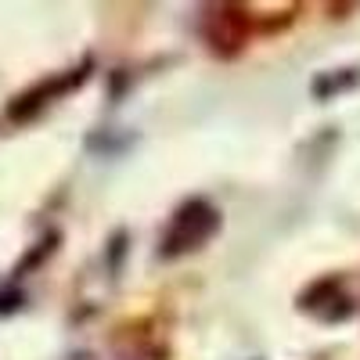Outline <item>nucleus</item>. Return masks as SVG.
<instances>
[{"label":"nucleus","instance_id":"f257e3e1","mask_svg":"<svg viewBox=\"0 0 360 360\" xmlns=\"http://www.w3.org/2000/svg\"><path fill=\"white\" fill-rule=\"evenodd\" d=\"M217 224H220V217H217L205 202H188V205L173 217L169 234H166V242H162V252H166V256H176V252H188V249L202 245L205 238L217 231Z\"/></svg>","mask_w":360,"mask_h":360}]
</instances>
